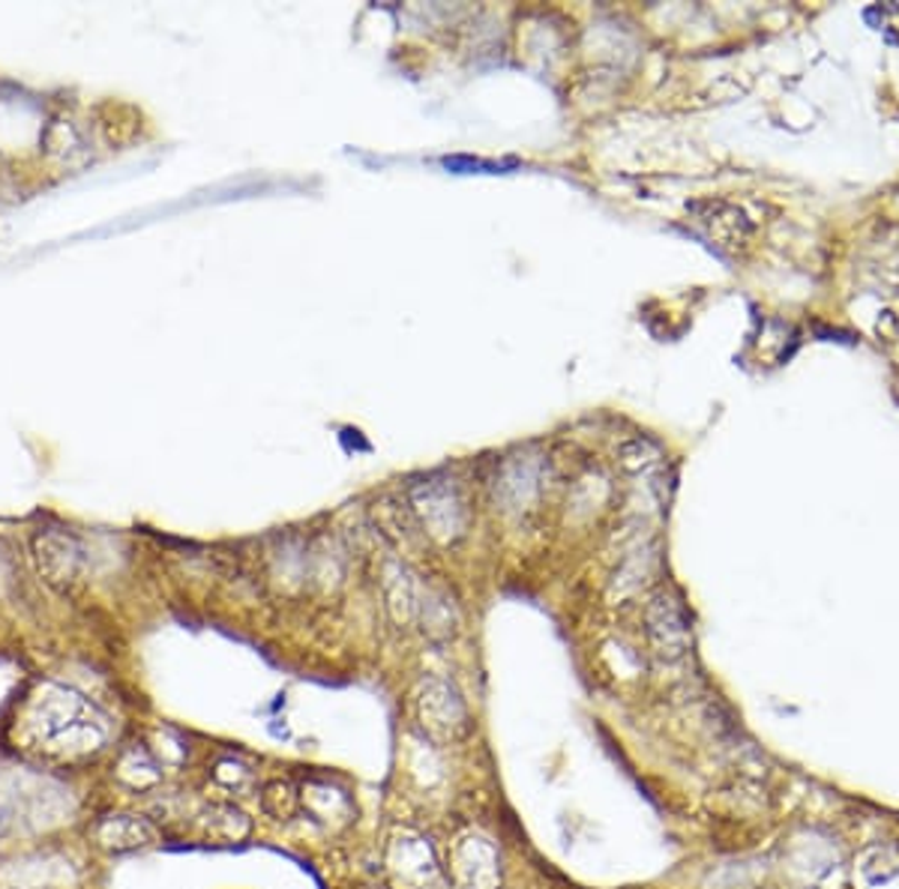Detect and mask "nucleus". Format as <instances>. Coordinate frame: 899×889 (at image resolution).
<instances>
[{
  "label": "nucleus",
  "mask_w": 899,
  "mask_h": 889,
  "mask_svg": "<svg viewBox=\"0 0 899 889\" xmlns=\"http://www.w3.org/2000/svg\"><path fill=\"white\" fill-rule=\"evenodd\" d=\"M204 827H208L210 836H219V839H243L249 832V818L238 806L231 802H217L204 811Z\"/></svg>",
  "instance_id": "nucleus-9"
},
{
  "label": "nucleus",
  "mask_w": 899,
  "mask_h": 889,
  "mask_svg": "<svg viewBox=\"0 0 899 889\" xmlns=\"http://www.w3.org/2000/svg\"><path fill=\"white\" fill-rule=\"evenodd\" d=\"M450 880L456 889H498L501 866L498 850L483 836H462L450 853Z\"/></svg>",
  "instance_id": "nucleus-4"
},
{
  "label": "nucleus",
  "mask_w": 899,
  "mask_h": 889,
  "mask_svg": "<svg viewBox=\"0 0 899 889\" xmlns=\"http://www.w3.org/2000/svg\"><path fill=\"white\" fill-rule=\"evenodd\" d=\"M118 776L120 782H127L129 788L144 791V788H153V785L162 779V767H159L157 758H153L148 749L136 746V749H129V752H123V758H120Z\"/></svg>",
  "instance_id": "nucleus-8"
},
{
  "label": "nucleus",
  "mask_w": 899,
  "mask_h": 889,
  "mask_svg": "<svg viewBox=\"0 0 899 889\" xmlns=\"http://www.w3.org/2000/svg\"><path fill=\"white\" fill-rule=\"evenodd\" d=\"M648 636H651L653 645L660 647V653L666 656H681L687 650L690 623H687V615H683L678 599L666 597V593L651 599V606H648Z\"/></svg>",
  "instance_id": "nucleus-5"
},
{
  "label": "nucleus",
  "mask_w": 899,
  "mask_h": 889,
  "mask_svg": "<svg viewBox=\"0 0 899 889\" xmlns=\"http://www.w3.org/2000/svg\"><path fill=\"white\" fill-rule=\"evenodd\" d=\"M37 558H40V569L46 572V581L49 585L67 587L70 581H76L81 567V551L79 546L72 542L70 537H60V533H49V537H40L37 542Z\"/></svg>",
  "instance_id": "nucleus-7"
},
{
  "label": "nucleus",
  "mask_w": 899,
  "mask_h": 889,
  "mask_svg": "<svg viewBox=\"0 0 899 889\" xmlns=\"http://www.w3.org/2000/svg\"><path fill=\"white\" fill-rule=\"evenodd\" d=\"M387 871L396 889H447L444 871L438 866L436 853L414 832H402L390 841Z\"/></svg>",
  "instance_id": "nucleus-3"
},
{
  "label": "nucleus",
  "mask_w": 899,
  "mask_h": 889,
  "mask_svg": "<svg viewBox=\"0 0 899 889\" xmlns=\"http://www.w3.org/2000/svg\"><path fill=\"white\" fill-rule=\"evenodd\" d=\"M213 776H217L222 785H228V788H240L243 782H249V770L240 761H234V758L219 761L217 770H213Z\"/></svg>",
  "instance_id": "nucleus-10"
},
{
  "label": "nucleus",
  "mask_w": 899,
  "mask_h": 889,
  "mask_svg": "<svg viewBox=\"0 0 899 889\" xmlns=\"http://www.w3.org/2000/svg\"><path fill=\"white\" fill-rule=\"evenodd\" d=\"M417 722L423 728L429 740H436L441 746L462 743L475 731L471 713H468V703L459 695L453 683H447L441 677H426L414 698Z\"/></svg>",
  "instance_id": "nucleus-2"
},
{
  "label": "nucleus",
  "mask_w": 899,
  "mask_h": 889,
  "mask_svg": "<svg viewBox=\"0 0 899 889\" xmlns=\"http://www.w3.org/2000/svg\"><path fill=\"white\" fill-rule=\"evenodd\" d=\"M97 841L109 853H129L157 845V827L136 815H109L97 823Z\"/></svg>",
  "instance_id": "nucleus-6"
},
{
  "label": "nucleus",
  "mask_w": 899,
  "mask_h": 889,
  "mask_svg": "<svg viewBox=\"0 0 899 889\" xmlns=\"http://www.w3.org/2000/svg\"><path fill=\"white\" fill-rule=\"evenodd\" d=\"M24 731L54 758H84L109 740V716L70 686L42 683L24 710Z\"/></svg>",
  "instance_id": "nucleus-1"
}]
</instances>
